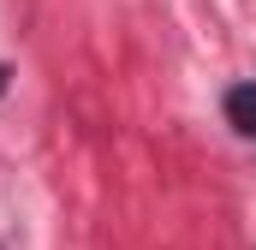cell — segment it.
<instances>
[{"label":"cell","instance_id":"cell-1","mask_svg":"<svg viewBox=\"0 0 256 250\" xmlns=\"http://www.w3.org/2000/svg\"><path fill=\"white\" fill-rule=\"evenodd\" d=\"M226 125L238 137H256V84H232L226 90Z\"/></svg>","mask_w":256,"mask_h":250},{"label":"cell","instance_id":"cell-2","mask_svg":"<svg viewBox=\"0 0 256 250\" xmlns=\"http://www.w3.org/2000/svg\"><path fill=\"white\" fill-rule=\"evenodd\" d=\"M0 90H6V66H0Z\"/></svg>","mask_w":256,"mask_h":250}]
</instances>
